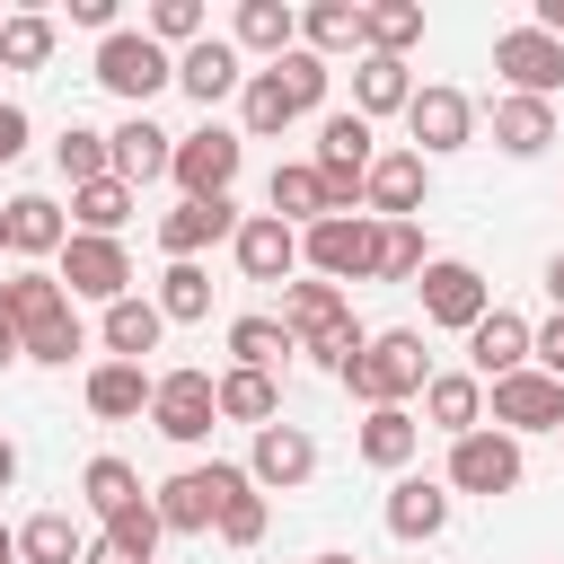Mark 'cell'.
<instances>
[{
    "instance_id": "6da1fadb",
    "label": "cell",
    "mask_w": 564,
    "mask_h": 564,
    "mask_svg": "<svg viewBox=\"0 0 564 564\" xmlns=\"http://www.w3.org/2000/svg\"><path fill=\"white\" fill-rule=\"evenodd\" d=\"M432 388V352H423V335L414 326H388V335H370L361 344V361L344 370V397L370 414V405H405V397H423Z\"/></svg>"
},
{
    "instance_id": "7a4b0ae2",
    "label": "cell",
    "mask_w": 564,
    "mask_h": 564,
    "mask_svg": "<svg viewBox=\"0 0 564 564\" xmlns=\"http://www.w3.org/2000/svg\"><path fill=\"white\" fill-rule=\"evenodd\" d=\"M238 485H256L247 467H229V458H203V467H176L150 502H159V529L167 538H212L220 529V502L238 494Z\"/></svg>"
},
{
    "instance_id": "3957f363",
    "label": "cell",
    "mask_w": 564,
    "mask_h": 564,
    "mask_svg": "<svg viewBox=\"0 0 564 564\" xmlns=\"http://www.w3.org/2000/svg\"><path fill=\"white\" fill-rule=\"evenodd\" d=\"M97 88L141 115L159 88H176V53L150 44V26H115V35H97Z\"/></svg>"
},
{
    "instance_id": "277c9868",
    "label": "cell",
    "mask_w": 564,
    "mask_h": 564,
    "mask_svg": "<svg viewBox=\"0 0 564 564\" xmlns=\"http://www.w3.org/2000/svg\"><path fill=\"white\" fill-rule=\"evenodd\" d=\"M300 264L317 273V282H370V264H379V220L370 212H326L317 229H300Z\"/></svg>"
},
{
    "instance_id": "5b68a950",
    "label": "cell",
    "mask_w": 564,
    "mask_h": 564,
    "mask_svg": "<svg viewBox=\"0 0 564 564\" xmlns=\"http://www.w3.org/2000/svg\"><path fill=\"white\" fill-rule=\"evenodd\" d=\"M238 167H247V132H229V123H203V132H176V203H220L229 185H238Z\"/></svg>"
},
{
    "instance_id": "8992f818",
    "label": "cell",
    "mask_w": 564,
    "mask_h": 564,
    "mask_svg": "<svg viewBox=\"0 0 564 564\" xmlns=\"http://www.w3.org/2000/svg\"><path fill=\"white\" fill-rule=\"evenodd\" d=\"M370 159H379V132L344 106V115H326L317 123V176H326V194H335V212H361V185H370Z\"/></svg>"
},
{
    "instance_id": "52a82bcc",
    "label": "cell",
    "mask_w": 564,
    "mask_h": 564,
    "mask_svg": "<svg viewBox=\"0 0 564 564\" xmlns=\"http://www.w3.org/2000/svg\"><path fill=\"white\" fill-rule=\"evenodd\" d=\"M53 282H62L70 300L115 308V300H132V256H123V238H88V229H70V247L53 256Z\"/></svg>"
},
{
    "instance_id": "ba28073f",
    "label": "cell",
    "mask_w": 564,
    "mask_h": 564,
    "mask_svg": "<svg viewBox=\"0 0 564 564\" xmlns=\"http://www.w3.org/2000/svg\"><path fill=\"white\" fill-rule=\"evenodd\" d=\"M520 476H529V458H520V441L511 432H467V441H449V467H441V485L449 494H520Z\"/></svg>"
},
{
    "instance_id": "9c48e42d",
    "label": "cell",
    "mask_w": 564,
    "mask_h": 564,
    "mask_svg": "<svg viewBox=\"0 0 564 564\" xmlns=\"http://www.w3.org/2000/svg\"><path fill=\"white\" fill-rule=\"evenodd\" d=\"M150 423H159L176 449L212 441V423H220V379H212V370H159V388H150Z\"/></svg>"
},
{
    "instance_id": "30bf717a",
    "label": "cell",
    "mask_w": 564,
    "mask_h": 564,
    "mask_svg": "<svg viewBox=\"0 0 564 564\" xmlns=\"http://www.w3.org/2000/svg\"><path fill=\"white\" fill-rule=\"evenodd\" d=\"M485 423L511 432V441H520V432H564V379H546L538 361L511 370V379H494V388H485Z\"/></svg>"
},
{
    "instance_id": "8fae6325",
    "label": "cell",
    "mask_w": 564,
    "mask_h": 564,
    "mask_svg": "<svg viewBox=\"0 0 564 564\" xmlns=\"http://www.w3.org/2000/svg\"><path fill=\"white\" fill-rule=\"evenodd\" d=\"M494 70H502V97H546V106H555V88H564V44H555L546 26H502V35H494Z\"/></svg>"
},
{
    "instance_id": "7c38bea8",
    "label": "cell",
    "mask_w": 564,
    "mask_h": 564,
    "mask_svg": "<svg viewBox=\"0 0 564 564\" xmlns=\"http://www.w3.org/2000/svg\"><path fill=\"white\" fill-rule=\"evenodd\" d=\"M414 291H423V317L449 326V335H476V317L494 308V282H485L476 264H458V256H432Z\"/></svg>"
},
{
    "instance_id": "4fadbf2b",
    "label": "cell",
    "mask_w": 564,
    "mask_h": 564,
    "mask_svg": "<svg viewBox=\"0 0 564 564\" xmlns=\"http://www.w3.org/2000/svg\"><path fill=\"white\" fill-rule=\"evenodd\" d=\"M423 194H432V159L405 141V150H379V159H370L361 212H370V220H414V212H423Z\"/></svg>"
},
{
    "instance_id": "5bb4252c",
    "label": "cell",
    "mask_w": 564,
    "mask_h": 564,
    "mask_svg": "<svg viewBox=\"0 0 564 564\" xmlns=\"http://www.w3.org/2000/svg\"><path fill=\"white\" fill-rule=\"evenodd\" d=\"M405 132H414V150H423V159H449V150H467V141H476V97H467V88H414Z\"/></svg>"
},
{
    "instance_id": "9a60e30c",
    "label": "cell",
    "mask_w": 564,
    "mask_h": 564,
    "mask_svg": "<svg viewBox=\"0 0 564 564\" xmlns=\"http://www.w3.org/2000/svg\"><path fill=\"white\" fill-rule=\"evenodd\" d=\"M229 256H238L247 282H300V229L273 220V212H247L238 238H229Z\"/></svg>"
},
{
    "instance_id": "2e32d148",
    "label": "cell",
    "mask_w": 564,
    "mask_h": 564,
    "mask_svg": "<svg viewBox=\"0 0 564 564\" xmlns=\"http://www.w3.org/2000/svg\"><path fill=\"white\" fill-rule=\"evenodd\" d=\"M529 344H538V326H529L520 308H485V317H476V335H467V370L494 388V379L529 370Z\"/></svg>"
},
{
    "instance_id": "e0dca14e",
    "label": "cell",
    "mask_w": 564,
    "mask_h": 564,
    "mask_svg": "<svg viewBox=\"0 0 564 564\" xmlns=\"http://www.w3.org/2000/svg\"><path fill=\"white\" fill-rule=\"evenodd\" d=\"M247 476H256V494H291V485L317 476V441L300 423H264L256 449H247Z\"/></svg>"
},
{
    "instance_id": "ac0fdd59",
    "label": "cell",
    "mask_w": 564,
    "mask_h": 564,
    "mask_svg": "<svg viewBox=\"0 0 564 564\" xmlns=\"http://www.w3.org/2000/svg\"><path fill=\"white\" fill-rule=\"evenodd\" d=\"M176 88H185V97L212 115L220 97H238V88H247V53H238L229 35H203L194 53H176Z\"/></svg>"
},
{
    "instance_id": "d6986e66",
    "label": "cell",
    "mask_w": 564,
    "mask_h": 564,
    "mask_svg": "<svg viewBox=\"0 0 564 564\" xmlns=\"http://www.w3.org/2000/svg\"><path fill=\"white\" fill-rule=\"evenodd\" d=\"M238 203L220 194V203H176V212H159V247H167V264H194L203 247H220V238H238Z\"/></svg>"
},
{
    "instance_id": "ffe728a7",
    "label": "cell",
    "mask_w": 564,
    "mask_h": 564,
    "mask_svg": "<svg viewBox=\"0 0 564 564\" xmlns=\"http://www.w3.org/2000/svg\"><path fill=\"white\" fill-rule=\"evenodd\" d=\"M441 529H449V485H441V476H397V485H388V538L432 546Z\"/></svg>"
},
{
    "instance_id": "44dd1931",
    "label": "cell",
    "mask_w": 564,
    "mask_h": 564,
    "mask_svg": "<svg viewBox=\"0 0 564 564\" xmlns=\"http://www.w3.org/2000/svg\"><path fill=\"white\" fill-rule=\"evenodd\" d=\"M300 44H308L317 62H335V53L361 62V53H370V9H361V0H308V9H300Z\"/></svg>"
},
{
    "instance_id": "7402d4cb",
    "label": "cell",
    "mask_w": 564,
    "mask_h": 564,
    "mask_svg": "<svg viewBox=\"0 0 564 564\" xmlns=\"http://www.w3.org/2000/svg\"><path fill=\"white\" fill-rule=\"evenodd\" d=\"M0 212H9V256L53 264V256L70 247V220H62V203H53V194H9Z\"/></svg>"
},
{
    "instance_id": "603a6c76",
    "label": "cell",
    "mask_w": 564,
    "mask_h": 564,
    "mask_svg": "<svg viewBox=\"0 0 564 564\" xmlns=\"http://www.w3.org/2000/svg\"><path fill=\"white\" fill-rule=\"evenodd\" d=\"M423 423H432L441 441L485 432V379H476V370H432V388H423Z\"/></svg>"
},
{
    "instance_id": "cb8c5ba5",
    "label": "cell",
    "mask_w": 564,
    "mask_h": 564,
    "mask_svg": "<svg viewBox=\"0 0 564 564\" xmlns=\"http://www.w3.org/2000/svg\"><path fill=\"white\" fill-rule=\"evenodd\" d=\"M229 44L256 53V62H282V53H300V9H291V0H238Z\"/></svg>"
},
{
    "instance_id": "d4e9b609",
    "label": "cell",
    "mask_w": 564,
    "mask_h": 564,
    "mask_svg": "<svg viewBox=\"0 0 564 564\" xmlns=\"http://www.w3.org/2000/svg\"><path fill=\"white\" fill-rule=\"evenodd\" d=\"M405 106H414V70L397 53H361L352 62V115L379 123V115H405Z\"/></svg>"
},
{
    "instance_id": "484cf974",
    "label": "cell",
    "mask_w": 564,
    "mask_h": 564,
    "mask_svg": "<svg viewBox=\"0 0 564 564\" xmlns=\"http://www.w3.org/2000/svg\"><path fill=\"white\" fill-rule=\"evenodd\" d=\"M167 167H176V132H159L150 115H123V123H115V176L141 194V185L167 176Z\"/></svg>"
},
{
    "instance_id": "4316f807",
    "label": "cell",
    "mask_w": 564,
    "mask_h": 564,
    "mask_svg": "<svg viewBox=\"0 0 564 564\" xmlns=\"http://www.w3.org/2000/svg\"><path fill=\"white\" fill-rule=\"evenodd\" d=\"M264 203H273V220H291V229H317V220L335 212V194H326L317 159H282V167H273V185H264Z\"/></svg>"
},
{
    "instance_id": "83f0119b",
    "label": "cell",
    "mask_w": 564,
    "mask_h": 564,
    "mask_svg": "<svg viewBox=\"0 0 564 564\" xmlns=\"http://www.w3.org/2000/svg\"><path fill=\"white\" fill-rule=\"evenodd\" d=\"M150 388H159V379H150L141 361H97L79 397H88L97 423H132V414H150Z\"/></svg>"
},
{
    "instance_id": "f1b7e54d",
    "label": "cell",
    "mask_w": 564,
    "mask_h": 564,
    "mask_svg": "<svg viewBox=\"0 0 564 564\" xmlns=\"http://www.w3.org/2000/svg\"><path fill=\"white\" fill-rule=\"evenodd\" d=\"M414 449H423V423H414L405 405H370V414H361V458H370L379 476H405Z\"/></svg>"
},
{
    "instance_id": "f546056e",
    "label": "cell",
    "mask_w": 564,
    "mask_h": 564,
    "mask_svg": "<svg viewBox=\"0 0 564 564\" xmlns=\"http://www.w3.org/2000/svg\"><path fill=\"white\" fill-rule=\"evenodd\" d=\"M555 141V106L546 97H494V150L502 159H538Z\"/></svg>"
},
{
    "instance_id": "4dcf8cb0",
    "label": "cell",
    "mask_w": 564,
    "mask_h": 564,
    "mask_svg": "<svg viewBox=\"0 0 564 564\" xmlns=\"http://www.w3.org/2000/svg\"><path fill=\"white\" fill-rule=\"evenodd\" d=\"M344 317H352V300H344L335 282H317V273L282 282V326H291V344H308V335H326V326H344Z\"/></svg>"
},
{
    "instance_id": "1f68e13d",
    "label": "cell",
    "mask_w": 564,
    "mask_h": 564,
    "mask_svg": "<svg viewBox=\"0 0 564 564\" xmlns=\"http://www.w3.org/2000/svg\"><path fill=\"white\" fill-rule=\"evenodd\" d=\"M97 335H106V361H141V352H159L167 317H159V300H141V291H132V300H115V308H106V326H97Z\"/></svg>"
},
{
    "instance_id": "d6a6232c",
    "label": "cell",
    "mask_w": 564,
    "mask_h": 564,
    "mask_svg": "<svg viewBox=\"0 0 564 564\" xmlns=\"http://www.w3.org/2000/svg\"><path fill=\"white\" fill-rule=\"evenodd\" d=\"M220 423H282V388H273V370H220Z\"/></svg>"
},
{
    "instance_id": "836d02e7",
    "label": "cell",
    "mask_w": 564,
    "mask_h": 564,
    "mask_svg": "<svg viewBox=\"0 0 564 564\" xmlns=\"http://www.w3.org/2000/svg\"><path fill=\"white\" fill-rule=\"evenodd\" d=\"M282 123H300L291 88H282L273 70H247V88H238V132H247V141H273Z\"/></svg>"
},
{
    "instance_id": "e575fe53",
    "label": "cell",
    "mask_w": 564,
    "mask_h": 564,
    "mask_svg": "<svg viewBox=\"0 0 564 564\" xmlns=\"http://www.w3.org/2000/svg\"><path fill=\"white\" fill-rule=\"evenodd\" d=\"M53 167L70 176V194H79V185H97V176H115V132H97V123H62Z\"/></svg>"
},
{
    "instance_id": "d590c367",
    "label": "cell",
    "mask_w": 564,
    "mask_h": 564,
    "mask_svg": "<svg viewBox=\"0 0 564 564\" xmlns=\"http://www.w3.org/2000/svg\"><path fill=\"white\" fill-rule=\"evenodd\" d=\"M0 300H9V317H18V335H35L44 317H62V308H70V291H62V282H53L44 264H18V273L0 282Z\"/></svg>"
},
{
    "instance_id": "8d00e7d4",
    "label": "cell",
    "mask_w": 564,
    "mask_h": 564,
    "mask_svg": "<svg viewBox=\"0 0 564 564\" xmlns=\"http://www.w3.org/2000/svg\"><path fill=\"white\" fill-rule=\"evenodd\" d=\"M18 555H26V564H88V529H79L70 511H35V520L18 529Z\"/></svg>"
},
{
    "instance_id": "74e56055",
    "label": "cell",
    "mask_w": 564,
    "mask_h": 564,
    "mask_svg": "<svg viewBox=\"0 0 564 564\" xmlns=\"http://www.w3.org/2000/svg\"><path fill=\"white\" fill-rule=\"evenodd\" d=\"M132 203H141V194H132L123 176H97V185H79V194H70V229H88V238H115V229L132 220Z\"/></svg>"
},
{
    "instance_id": "f35d334b",
    "label": "cell",
    "mask_w": 564,
    "mask_h": 564,
    "mask_svg": "<svg viewBox=\"0 0 564 564\" xmlns=\"http://www.w3.org/2000/svg\"><path fill=\"white\" fill-rule=\"evenodd\" d=\"M423 264H432L423 220H379V264H370V282H423Z\"/></svg>"
},
{
    "instance_id": "ab89813d",
    "label": "cell",
    "mask_w": 564,
    "mask_h": 564,
    "mask_svg": "<svg viewBox=\"0 0 564 564\" xmlns=\"http://www.w3.org/2000/svg\"><path fill=\"white\" fill-rule=\"evenodd\" d=\"M150 300H159L167 326H203V317H212V273H203V264H167Z\"/></svg>"
},
{
    "instance_id": "60d3db41",
    "label": "cell",
    "mask_w": 564,
    "mask_h": 564,
    "mask_svg": "<svg viewBox=\"0 0 564 564\" xmlns=\"http://www.w3.org/2000/svg\"><path fill=\"white\" fill-rule=\"evenodd\" d=\"M53 62V18L44 9H9L0 18V70H44Z\"/></svg>"
},
{
    "instance_id": "b9f144b4",
    "label": "cell",
    "mask_w": 564,
    "mask_h": 564,
    "mask_svg": "<svg viewBox=\"0 0 564 564\" xmlns=\"http://www.w3.org/2000/svg\"><path fill=\"white\" fill-rule=\"evenodd\" d=\"M282 352H300L282 317H229V361H238V370H273Z\"/></svg>"
},
{
    "instance_id": "7bdbcfd3",
    "label": "cell",
    "mask_w": 564,
    "mask_h": 564,
    "mask_svg": "<svg viewBox=\"0 0 564 564\" xmlns=\"http://www.w3.org/2000/svg\"><path fill=\"white\" fill-rule=\"evenodd\" d=\"M79 502H88L97 520H115V511L141 502V476H132L123 458H88V467H79Z\"/></svg>"
},
{
    "instance_id": "ee69618b",
    "label": "cell",
    "mask_w": 564,
    "mask_h": 564,
    "mask_svg": "<svg viewBox=\"0 0 564 564\" xmlns=\"http://www.w3.org/2000/svg\"><path fill=\"white\" fill-rule=\"evenodd\" d=\"M79 352H88V326H79V308H62V317H44V326L26 335V361H35V370H70Z\"/></svg>"
},
{
    "instance_id": "f6af8a7d",
    "label": "cell",
    "mask_w": 564,
    "mask_h": 564,
    "mask_svg": "<svg viewBox=\"0 0 564 564\" xmlns=\"http://www.w3.org/2000/svg\"><path fill=\"white\" fill-rule=\"evenodd\" d=\"M414 44H423V9L414 0H370V53H397L405 62Z\"/></svg>"
},
{
    "instance_id": "bcb514c9",
    "label": "cell",
    "mask_w": 564,
    "mask_h": 564,
    "mask_svg": "<svg viewBox=\"0 0 564 564\" xmlns=\"http://www.w3.org/2000/svg\"><path fill=\"white\" fill-rule=\"evenodd\" d=\"M264 70L291 88V106H300V115H317V106H326V79H335V70H326L308 44H300V53H282V62H264Z\"/></svg>"
},
{
    "instance_id": "7dc6e473",
    "label": "cell",
    "mask_w": 564,
    "mask_h": 564,
    "mask_svg": "<svg viewBox=\"0 0 564 564\" xmlns=\"http://www.w3.org/2000/svg\"><path fill=\"white\" fill-rule=\"evenodd\" d=\"M264 529H273V502H264L256 485H238V494L220 502V546H264Z\"/></svg>"
},
{
    "instance_id": "c3c4849f",
    "label": "cell",
    "mask_w": 564,
    "mask_h": 564,
    "mask_svg": "<svg viewBox=\"0 0 564 564\" xmlns=\"http://www.w3.org/2000/svg\"><path fill=\"white\" fill-rule=\"evenodd\" d=\"M106 538H115V546H123L132 564H159V538H167V529H159V502L141 494L132 511H115V520H106Z\"/></svg>"
},
{
    "instance_id": "681fc988",
    "label": "cell",
    "mask_w": 564,
    "mask_h": 564,
    "mask_svg": "<svg viewBox=\"0 0 564 564\" xmlns=\"http://www.w3.org/2000/svg\"><path fill=\"white\" fill-rule=\"evenodd\" d=\"M212 26H203V0H159L150 9V44H176V53H194Z\"/></svg>"
},
{
    "instance_id": "f907efd6",
    "label": "cell",
    "mask_w": 564,
    "mask_h": 564,
    "mask_svg": "<svg viewBox=\"0 0 564 564\" xmlns=\"http://www.w3.org/2000/svg\"><path fill=\"white\" fill-rule=\"evenodd\" d=\"M529 361H538L546 379H564V317H546V326H538V344H529Z\"/></svg>"
},
{
    "instance_id": "816d5d0a",
    "label": "cell",
    "mask_w": 564,
    "mask_h": 564,
    "mask_svg": "<svg viewBox=\"0 0 564 564\" xmlns=\"http://www.w3.org/2000/svg\"><path fill=\"white\" fill-rule=\"evenodd\" d=\"M26 132H35V123H26V106H9V97H0V167L26 150Z\"/></svg>"
},
{
    "instance_id": "f5cc1de1",
    "label": "cell",
    "mask_w": 564,
    "mask_h": 564,
    "mask_svg": "<svg viewBox=\"0 0 564 564\" xmlns=\"http://www.w3.org/2000/svg\"><path fill=\"white\" fill-rule=\"evenodd\" d=\"M70 18H79V26H97V35H115V0H70Z\"/></svg>"
},
{
    "instance_id": "db71d44e",
    "label": "cell",
    "mask_w": 564,
    "mask_h": 564,
    "mask_svg": "<svg viewBox=\"0 0 564 564\" xmlns=\"http://www.w3.org/2000/svg\"><path fill=\"white\" fill-rule=\"evenodd\" d=\"M9 361H26V335H18V317H9V300H0V370Z\"/></svg>"
},
{
    "instance_id": "11a10c76",
    "label": "cell",
    "mask_w": 564,
    "mask_h": 564,
    "mask_svg": "<svg viewBox=\"0 0 564 564\" xmlns=\"http://www.w3.org/2000/svg\"><path fill=\"white\" fill-rule=\"evenodd\" d=\"M88 564H132V555H123V546H115V538L97 529V538H88Z\"/></svg>"
},
{
    "instance_id": "9f6ffc18",
    "label": "cell",
    "mask_w": 564,
    "mask_h": 564,
    "mask_svg": "<svg viewBox=\"0 0 564 564\" xmlns=\"http://www.w3.org/2000/svg\"><path fill=\"white\" fill-rule=\"evenodd\" d=\"M529 26H546V35L564 44V0H538V18H529Z\"/></svg>"
},
{
    "instance_id": "6f0895ef",
    "label": "cell",
    "mask_w": 564,
    "mask_h": 564,
    "mask_svg": "<svg viewBox=\"0 0 564 564\" xmlns=\"http://www.w3.org/2000/svg\"><path fill=\"white\" fill-rule=\"evenodd\" d=\"M546 300H555V317H564V247L546 256Z\"/></svg>"
},
{
    "instance_id": "680465c9",
    "label": "cell",
    "mask_w": 564,
    "mask_h": 564,
    "mask_svg": "<svg viewBox=\"0 0 564 564\" xmlns=\"http://www.w3.org/2000/svg\"><path fill=\"white\" fill-rule=\"evenodd\" d=\"M9 485H18V441L0 432V494H9Z\"/></svg>"
},
{
    "instance_id": "91938a15",
    "label": "cell",
    "mask_w": 564,
    "mask_h": 564,
    "mask_svg": "<svg viewBox=\"0 0 564 564\" xmlns=\"http://www.w3.org/2000/svg\"><path fill=\"white\" fill-rule=\"evenodd\" d=\"M0 564H26V555H18V529H0Z\"/></svg>"
},
{
    "instance_id": "94428289",
    "label": "cell",
    "mask_w": 564,
    "mask_h": 564,
    "mask_svg": "<svg viewBox=\"0 0 564 564\" xmlns=\"http://www.w3.org/2000/svg\"><path fill=\"white\" fill-rule=\"evenodd\" d=\"M300 564H361V555H335V546H326V555H300Z\"/></svg>"
},
{
    "instance_id": "6125c7cd",
    "label": "cell",
    "mask_w": 564,
    "mask_h": 564,
    "mask_svg": "<svg viewBox=\"0 0 564 564\" xmlns=\"http://www.w3.org/2000/svg\"><path fill=\"white\" fill-rule=\"evenodd\" d=\"M0 256H9V212H0Z\"/></svg>"
},
{
    "instance_id": "be15d7a7",
    "label": "cell",
    "mask_w": 564,
    "mask_h": 564,
    "mask_svg": "<svg viewBox=\"0 0 564 564\" xmlns=\"http://www.w3.org/2000/svg\"><path fill=\"white\" fill-rule=\"evenodd\" d=\"M555 441H564V432H555Z\"/></svg>"
}]
</instances>
